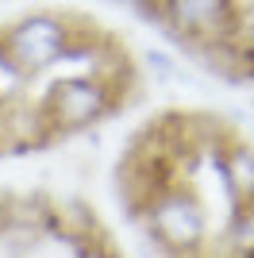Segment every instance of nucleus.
<instances>
[{
    "mask_svg": "<svg viewBox=\"0 0 254 258\" xmlns=\"http://www.w3.org/2000/svg\"><path fill=\"white\" fill-rule=\"evenodd\" d=\"M0 104H4V100H0Z\"/></svg>",
    "mask_w": 254,
    "mask_h": 258,
    "instance_id": "obj_9",
    "label": "nucleus"
},
{
    "mask_svg": "<svg viewBox=\"0 0 254 258\" xmlns=\"http://www.w3.org/2000/svg\"><path fill=\"white\" fill-rule=\"evenodd\" d=\"M147 66H150L158 77H173V74H177L173 58H169V54H162V50H147Z\"/></svg>",
    "mask_w": 254,
    "mask_h": 258,
    "instance_id": "obj_7",
    "label": "nucleus"
},
{
    "mask_svg": "<svg viewBox=\"0 0 254 258\" xmlns=\"http://www.w3.org/2000/svg\"><path fill=\"white\" fill-rule=\"evenodd\" d=\"M139 220L147 227L150 243L166 258H185L208 243V212L189 181H177L166 193H158L139 212Z\"/></svg>",
    "mask_w": 254,
    "mask_h": 258,
    "instance_id": "obj_3",
    "label": "nucleus"
},
{
    "mask_svg": "<svg viewBox=\"0 0 254 258\" xmlns=\"http://www.w3.org/2000/svg\"><path fill=\"white\" fill-rule=\"evenodd\" d=\"M154 23H162L181 46L197 54L204 46L239 39L243 8H239V0H158Z\"/></svg>",
    "mask_w": 254,
    "mask_h": 258,
    "instance_id": "obj_4",
    "label": "nucleus"
},
{
    "mask_svg": "<svg viewBox=\"0 0 254 258\" xmlns=\"http://www.w3.org/2000/svg\"><path fill=\"white\" fill-rule=\"evenodd\" d=\"M81 31L85 23L74 20V16L54 12V8H35L0 27V54L31 81V77L54 70V66H62Z\"/></svg>",
    "mask_w": 254,
    "mask_h": 258,
    "instance_id": "obj_2",
    "label": "nucleus"
},
{
    "mask_svg": "<svg viewBox=\"0 0 254 258\" xmlns=\"http://www.w3.org/2000/svg\"><path fill=\"white\" fill-rule=\"evenodd\" d=\"M123 93L127 85L96 74V70H81V74H66L50 81L35 104H39V116L50 131V139H62V135L89 131L93 123H104L108 116H116L123 108Z\"/></svg>",
    "mask_w": 254,
    "mask_h": 258,
    "instance_id": "obj_1",
    "label": "nucleus"
},
{
    "mask_svg": "<svg viewBox=\"0 0 254 258\" xmlns=\"http://www.w3.org/2000/svg\"><path fill=\"white\" fill-rule=\"evenodd\" d=\"M220 247L231 258H254V201L231 205V216H227Z\"/></svg>",
    "mask_w": 254,
    "mask_h": 258,
    "instance_id": "obj_6",
    "label": "nucleus"
},
{
    "mask_svg": "<svg viewBox=\"0 0 254 258\" xmlns=\"http://www.w3.org/2000/svg\"><path fill=\"white\" fill-rule=\"evenodd\" d=\"M119 4H131V8H139L143 16H150V20H154V8H158V0H119Z\"/></svg>",
    "mask_w": 254,
    "mask_h": 258,
    "instance_id": "obj_8",
    "label": "nucleus"
},
{
    "mask_svg": "<svg viewBox=\"0 0 254 258\" xmlns=\"http://www.w3.org/2000/svg\"><path fill=\"white\" fill-rule=\"evenodd\" d=\"M220 170V181H223V193L231 205L239 201H254V147L243 139H231L223 158L216 162Z\"/></svg>",
    "mask_w": 254,
    "mask_h": 258,
    "instance_id": "obj_5",
    "label": "nucleus"
}]
</instances>
